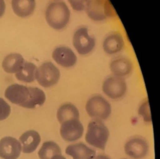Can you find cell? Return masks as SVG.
<instances>
[{
  "label": "cell",
  "instance_id": "1",
  "mask_svg": "<svg viewBox=\"0 0 160 159\" xmlns=\"http://www.w3.org/2000/svg\"><path fill=\"white\" fill-rule=\"evenodd\" d=\"M4 95L11 102L28 108L41 106L46 100V95L42 90L18 84L8 87Z\"/></svg>",
  "mask_w": 160,
  "mask_h": 159
},
{
  "label": "cell",
  "instance_id": "2",
  "mask_svg": "<svg viewBox=\"0 0 160 159\" xmlns=\"http://www.w3.org/2000/svg\"><path fill=\"white\" fill-rule=\"evenodd\" d=\"M70 11L67 4L62 1L51 2L45 12V18L48 24L54 29L64 28L70 19Z\"/></svg>",
  "mask_w": 160,
  "mask_h": 159
},
{
  "label": "cell",
  "instance_id": "3",
  "mask_svg": "<svg viewBox=\"0 0 160 159\" xmlns=\"http://www.w3.org/2000/svg\"><path fill=\"white\" fill-rule=\"evenodd\" d=\"M109 136L108 128L100 120L95 119L89 123L85 139L94 147L104 150Z\"/></svg>",
  "mask_w": 160,
  "mask_h": 159
},
{
  "label": "cell",
  "instance_id": "4",
  "mask_svg": "<svg viewBox=\"0 0 160 159\" xmlns=\"http://www.w3.org/2000/svg\"><path fill=\"white\" fill-rule=\"evenodd\" d=\"M85 10L88 16L94 21H102L116 16L109 0H90Z\"/></svg>",
  "mask_w": 160,
  "mask_h": 159
},
{
  "label": "cell",
  "instance_id": "5",
  "mask_svg": "<svg viewBox=\"0 0 160 159\" xmlns=\"http://www.w3.org/2000/svg\"><path fill=\"white\" fill-rule=\"evenodd\" d=\"M61 74L58 68L51 62H45L36 69L35 79L38 84L45 88L56 85L59 79Z\"/></svg>",
  "mask_w": 160,
  "mask_h": 159
},
{
  "label": "cell",
  "instance_id": "6",
  "mask_svg": "<svg viewBox=\"0 0 160 159\" xmlns=\"http://www.w3.org/2000/svg\"><path fill=\"white\" fill-rule=\"evenodd\" d=\"M86 110L88 115L97 120H106L111 113L109 102L101 95L91 97L86 102Z\"/></svg>",
  "mask_w": 160,
  "mask_h": 159
},
{
  "label": "cell",
  "instance_id": "7",
  "mask_svg": "<svg viewBox=\"0 0 160 159\" xmlns=\"http://www.w3.org/2000/svg\"><path fill=\"white\" fill-rule=\"evenodd\" d=\"M72 44L78 53L84 55L89 54L93 50L96 42L94 38L89 34L88 28L81 27L74 33Z\"/></svg>",
  "mask_w": 160,
  "mask_h": 159
},
{
  "label": "cell",
  "instance_id": "8",
  "mask_svg": "<svg viewBox=\"0 0 160 159\" xmlns=\"http://www.w3.org/2000/svg\"><path fill=\"white\" fill-rule=\"evenodd\" d=\"M102 89L103 92L109 98L119 99L125 95L127 84L123 78L111 75L104 80Z\"/></svg>",
  "mask_w": 160,
  "mask_h": 159
},
{
  "label": "cell",
  "instance_id": "9",
  "mask_svg": "<svg viewBox=\"0 0 160 159\" xmlns=\"http://www.w3.org/2000/svg\"><path fill=\"white\" fill-rule=\"evenodd\" d=\"M125 153L134 159L144 158L149 151V145L145 138L136 136L131 138L124 145Z\"/></svg>",
  "mask_w": 160,
  "mask_h": 159
},
{
  "label": "cell",
  "instance_id": "10",
  "mask_svg": "<svg viewBox=\"0 0 160 159\" xmlns=\"http://www.w3.org/2000/svg\"><path fill=\"white\" fill-rule=\"evenodd\" d=\"M84 132V127L79 120L72 119L61 123L60 134L67 142H73L80 138Z\"/></svg>",
  "mask_w": 160,
  "mask_h": 159
},
{
  "label": "cell",
  "instance_id": "11",
  "mask_svg": "<svg viewBox=\"0 0 160 159\" xmlns=\"http://www.w3.org/2000/svg\"><path fill=\"white\" fill-rule=\"evenodd\" d=\"M20 142L12 137H5L0 140V157L3 159H17L21 152Z\"/></svg>",
  "mask_w": 160,
  "mask_h": 159
},
{
  "label": "cell",
  "instance_id": "12",
  "mask_svg": "<svg viewBox=\"0 0 160 159\" xmlns=\"http://www.w3.org/2000/svg\"><path fill=\"white\" fill-rule=\"evenodd\" d=\"M52 57L58 65L65 68L74 66L77 62V57L73 51L66 46H59L54 49Z\"/></svg>",
  "mask_w": 160,
  "mask_h": 159
},
{
  "label": "cell",
  "instance_id": "13",
  "mask_svg": "<svg viewBox=\"0 0 160 159\" xmlns=\"http://www.w3.org/2000/svg\"><path fill=\"white\" fill-rule=\"evenodd\" d=\"M109 68L113 75L122 78L129 75L132 72L133 65L128 57L119 56L111 61Z\"/></svg>",
  "mask_w": 160,
  "mask_h": 159
},
{
  "label": "cell",
  "instance_id": "14",
  "mask_svg": "<svg viewBox=\"0 0 160 159\" xmlns=\"http://www.w3.org/2000/svg\"><path fill=\"white\" fill-rule=\"evenodd\" d=\"M124 41L122 36L119 32H114L106 37L102 43L104 51L108 54H115L124 48Z\"/></svg>",
  "mask_w": 160,
  "mask_h": 159
},
{
  "label": "cell",
  "instance_id": "15",
  "mask_svg": "<svg viewBox=\"0 0 160 159\" xmlns=\"http://www.w3.org/2000/svg\"><path fill=\"white\" fill-rule=\"evenodd\" d=\"M66 153L73 159H91L95 156L96 152L81 142L68 145Z\"/></svg>",
  "mask_w": 160,
  "mask_h": 159
},
{
  "label": "cell",
  "instance_id": "16",
  "mask_svg": "<svg viewBox=\"0 0 160 159\" xmlns=\"http://www.w3.org/2000/svg\"><path fill=\"white\" fill-rule=\"evenodd\" d=\"M22 145L23 153H30L36 150L41 142V137L35 130H28L24 132L19 138Z\"/></svg>",
  "mask_w": 160,
  "mask_h": 159
},
{
  "label": "cell",
  "instance_id": "17",
  "mask_svg": "<svg viewBox=\"0 0 160 159\" xmlns=\"http://www.w3.org/2000/svg\"><path fill=\"white\" fill-rule=\"evenodd\" d=\"M12 8L19 17H26L32 14L36 7L35 0H12Z\"/></svg>",
  "mask_w": 160,
  "mask_h": 159
},
{
  "label": "cell",
  "instance_id": "18",
  "mask_svg": "<svg viewBox=\"0 0 160 159\" xmlns=\"http://www.w3.org/2000/svg\"><path fill=\"white\" fill-rule=\"evenodd\" d=\"M24 60L22 56L17 53L10 54L4 59L2 66L4 70L8 73H17L22 67Z\"/></svg>",
  "mask_w": 160,
  "mask_h": 159
},
{
  "label": "cell",
  "instance_id": "19",
  "mask_svg": "<svg viewBox=\"0 0 160 159\" xmlns=\"http://www.w3.org/2000/svg\"><path fill=\"white\" fill-rule=\"evenodd\" d=\"M57 118L60 123L65 121L79 119V112L77 107L72 104L67 103L62 104L58 108L57 112Z\"/></svg>",
  "mask_w": 160,
  "mask_h": 159
},
{
  "label": "cell",
  "instance_id": "20",
  "mask_svg": "<svg viewBox=\"0 0 160 159\" xmlns=\"http://www.w3.org/2000/svg\"><path fill=\"white\" fill-rule=\"evenodd\" d=\"M36 66L32 62H24L21 69L16 73V78L20 81L30 83L35 80Z\"/></svg>",
  "mask_w": 160,
  "mask_h": 159
},
{
  "label": "cell",
  "instance_id": "21",
  "mask_svg": "<svg viewBox=\"0 0 160 159\" xmlns=\"http://www.w3.org/2000/svg\"><path fill=\"white\" fill-rule=\"evenodd\" d=\"M61 154V148L56 143L52 141L44 142L38 152L40 159H51L54 156Z\"/></svg>",
  "mask_w": 160,
  "mask_h": 159
},
{
  "label": "cell",
  "instance_id": "22",
  "mask_svg": "<svg viewBox=\"0 0 160 159\" xmlns=\"http://www.w3.org/2000/svg\"><path fill=\"white\" fill-rule=\"evenodd\" d=\"M11 112L9 105L2 98H0V121L8 117Z\"/></svg>",
  "mask_w": 160,
  "mask_h": 159
},
{
  "label": "cell",
  "instance_id": "23",
  "mask_svg": "<svg viewBox=\"0 0 160 159\" xmlns=\"http://www.w3.org/2000/svg\"><path fill=\"white\" fill-rule=\"evenodd\" d=\"M72 8L77 11L84 10L90 0H68Z\"/></svg>",
  "mask_w": 160,
  "mask_h": 159
},
{
  "label": "cell",
  "instance_id": "24",
  "mask_svg": "<svg viewBox=\"0 0 160 159\" xmlns=\"http://www.w3.org/2000/svg\"><path fill=\"white\" fill-rule=\"evenodd\" d=\"M139 115H141L143 117L144 120L145 121H148V122L151 121V113H150L149 103L148 100L144 101L143 104H141L139 109Z\"/></svg>",
  "mask_w": 160,
  "mask_h": 159
},
{
  "label": "cell",
  "instance_id": "25",
  "mask_svg": "<svg viewBox=\"0 0 160 159\" xmlns=\"http://www.w3.org/2000/svg\"><path fill=\"white\" fill-rule=\"evenodd\" d=\"M6 5L4 0H0V17L2 16L5 12Z\"/></svg>",
  "mask_w": 160,
  "mask_h": 159
},
{
  "label": "cell",
  "instance_id": "26",
  "mask_svg": "<svg viewBox=\"0 0 160 159\" xmlns=\"http://www.w3.org/2000/svg\"><path fill=\"white\" fill-rule=\"evenodd\" d=\"M91 159H110V158L105 155H98L96 156L95 155Z\"/></svg>",
  "mask_w": 160,
  "mask_h": 159
},
{
  "label": "cell",
  "instance_id": "27",
  "mask_svg": "<svg viewBox=\"0 0 160 159\" xmlns=\"http://www.w3.org/2000/svg\"><path fill=\"white\" fill-rule=\"evenodd\" d=\"M51 159H66L64 157L61 155H57L51 158Z\"/></svg>",
  "mask_w": 160,
  "mask_h": 159
}]
</instances>
